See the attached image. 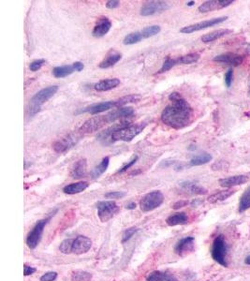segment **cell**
Returning a JSON list of instances; mask_svg holds the SVG:
<instances>
[{
  "label": "cell",
  "instance_id": "9c48e42d",
  "mask_svg": "<svg viewBox=\"0 0 250 281\" xmlns=\"http://www.w3.org/2000/svg\"><path fill=\"white\" fill-rule=\"evenodd\" d=\"M80 136L75 133H70L53 144V149L58 154L66 153L79 141Z\"/></svg>",
  "mask_w": 250,
  "mask_h": 281
},
{
  "label": "cell",
  "instance_id": "603a6c76",
  "mask_svg": "<svg viewBox=\"0 0 250 281\" xmlns=\"http://www.w3.org/2000/svg\"><path fill=\"white\" fill-rule=\"evenodd\" d=\"M181 188L184 190L185 192H188L189 194H193V195H203V194H206L207 193V191L197 185L196 183L194 182H190V181H185V182H182L180 184Z\"/></svg>",
  "mask_w": 250,
  "mask_h": 281
},
{
  "label": "cell",
  "instance_id": "f1b7e54d",
  "mask_svg": "<svg viewBox=\"0 0 250 281\" xmlns=\"http://www.w3.org/2000/svg\"><path fill=\"white\" fill-rule=\"evenodd\" d=\"M146 281H178L172 275L161 272V271H155L151 273Z\"/></svg>",
  "mask_w": 250,
  "mask_h": 281
},
{
  "label": "cell",
  "instance_id": "f546056e",
  "mask_svg": "<svg viewBox=\"0 0 250 281\" xmlns=\"http://www.w3.org/2000/svg\"><path fill=\"white\" fill-rule=\"evenodd\" d=\"M109 163H110V158L105 157L98 166H96L93 169V171L91 172V178H100L107 171V169L109 167Z\"/></svg>",
  "mask_w": 250,
  "mask_h": 281
},
{
  "label": "cell",
  "instance_id": "6da1fadb",
  "mask_svg": "<svg viewBox=\"0 0 250 281\" xmlns=\"http://www.w3.org/2000/svg\"><path fill=\"white\" fill-rule=\"evenodd\" d=\"M171 104L165 107L161 113V121L174 129H182L191 124L194 117L192 107L178 92H172L169 96Z\"/></svg>",
  "mask_w": 250,
  "mask_h": 281
},
{
  "label": "cell",
  "instance_id": "7a4b0ae2",
  "mask_svg": "<svg viewBox=\"0 0 250 281\" xmlns=\"http://www.w3.org/2000/svg\"><path fill=\"white\" fill-rule=\"evenodd\" d=\"M147 126V123H140L136 125H130L125 128H121L115 132L112 135L111 140L112 142L114 141H131L135 137H137Z\"/></svg>",
  "mask_w": 250,
  "mask_h": 281
},
{
  "label": "cell",
  "instance_id": "44dd1931",
  "mask_svg": "<svg viewBox=\"0 0 250 281\" xmlns=\"http://www.w3.org/2000/svg\"><path fill=\"white\" fill-rule=\"evenodd\" d=\"M248 181H249V177L247 176H230L227 178L220 179L218 183L223 188H233V187L246 184Z\"/></svg>",
  "mask_w": 250,
  "mask_h": 281
},
{
  "label": "cell",
  "instance_id": "7dc6e473",
  "mask_svg": "<svg viewBox=\"0 0 250 281\" xmlns=\"http://www.w3.org/2000/svg\"><path fill=\"white\" fill-rule=\"evenodd\" d=\"M36 272V269L34 268V267H31V266H28V265H25L24 266V275L27 277V276H31V275H33L34 273Z\"/></svg>",
  "mask_w": 250,
  "mask_h": 281
},
{
  "label": "cell",
  "instance_id": "ba28073f",
  "mask_svg": "<svg viewBox=\"0 0 250 281\" xmlns=\"http://www.w3.org/2000/svg\"><path fill=\"white\" fill-rule=\"evenodd\" d=\"M170 5L168 2L165 1H149L146 2L145 5L141 8L140 14L142 16H152L156 14H160V13L166 12L169 10Z\"/></svg>",
  "mask_w": 250,
  "mask_h": 281
},
{
  "label": "cell",
  "instance_id": "52a82bcc",
  "mask_svg": "<svg viewBox=\"0 0 250 281\" xmlns=\"http://www.w3.org/2000/svg\"><path fill=\"white\" fill-rule=\"evenodd\" d=\"M109 124L105 115H98L92 118L86 120L79 128L80 133L83 134H90L105 127V125Z\"/></svg>",
  "mask_w": 250,
  "mask_h": 281
},
{
  "label": "cell",
  "instance_id": "484cf974",
  "mask_svg": "<svg viewBox=\"0 0 250 281\" xmlns=\"http://www.w3.org/2000/svg\"><path fill=\"white\" fill-rule=\"evenodd\" d=\"M187 221H188V217L184 212L175 213L166 219V223L171 227L177 226V225H184L187 223Z\"/></svg>",
  "mask_w": 250,
  "mask_h": 281
},
{
  "label": "cell",
  "instance_id": "9a60e30c",
  "mask_svg": "<svg viewBox=\"0 0 250 281\" xmlns=\"http://www.w3.org/2000/svg\"><path fill=\"white\" fill-rule=\"evenodd\" d=\"M234 3L233 0H210L202 3L199 7V12L200 13H209L216 10H220L230 6L231 4Z\"/></svg>",
  "mask_w": 250,
  "mask_h": 281
},
{
  "label": "cell",
  "instance_id": "db71d44e",
  "mask_svg": "<svg viewBox=\"0 0 250 281\" xmlns=\"http://www.w3.org/2000/svg\"><path fill=\"white\" fill-rule=\"evenodd\" d=\"M245 263L248 264V265H250V255L248 256V257L246 258V260H245Z\"/></svg>",
  "mask_w": 250,
  "mask_h": 281
},
{
  "label": "cell",
  "instance_id": "8d00e7d4",
  "mask_svg": "<svg viewBox=\"0 0 250 281\" xmlns=\"http://www.w3.org/2000/svg\"><path fill=\"white\" fill-rule=\"evenodd\" d=\"M161 31V28L159 26H151L145 27L143 30H141L144 39L154 37L158 35V33Z\"/></svg>",
  "mask_w": 250,
  "mask_h": 281
},
{
  "label": "cell",
  "instance_id": "277c9868",
  "mask_svg": "<svg viewBox=\"0 0 250 281\" xmlns=\"http://www.w3.org/2000/svg\"><path fill=\"white\" fill-rule=\"evenodd\" d=\"M164 202V196L159 191L147 193L141 200L140 206L142 211L150 212L158 208Z\"/></svg>",
  "mask_w": 250,
  "mask_h": 281
},
{
  "label": "cell",
  "instance_id": "30bf717a",
  "mask_svg": "<svg viewBox=\"0 0 250 281\" xmlns=\"http://www.w3.org/2000/svg\"><path fill=\"white\" fill-rule=\"evenodd\" d=\"M227 19H228L227 16H223V17H218V18H214V19H210V20H206V21L200 22V23L191 25V26H184L180 30V32L184 33V34H191V33L197 32V31L202 30V29L209 28L211 26L219 25V24L225 22Z\"/></svg>",
  "mask_w": 250,
  "mask_h": 281
},
{
  "label": "cell",
  "instance_id": "9f6ffc18",
  "mask_svg": "<svg viewBox=\"0 0 250 281\" xmlns=\"http://www.w3.org/2000/svg\"><path fill=\"white\" fill-rule=\"evenodd\" d=\"M247 52H248L249 53H250V44H249V45H248V48H247Z\"/></svg>",
  "mask_w": 250,
  "mask_h": 281
},
{
  "label": "cell",
  "instance_id": "7bdbcfd3",
  "mask_svg": "<svg viewBox=\"0 0 250 281\" xmlns=\"http://www.w3.org/2000/svg\"><path fill=\"white\" fill-rule=\"evenodd\" d=\"M138 156H135V157H133V158H132L131 161H129L126 165H124V166L122 167L120 170H118V172H117V174H124V173H126L129 169H131L136 162H137V160H138Z\"/></svg>",
  "mask_w": 250,
  "mask_h": 281
},
{
  "label": "cell",
  "instance_id": "c3c4849f",
  "mask_svg": "<svg viewBox=\"0 0 250 281\" xmlns=\"http://www.w3.org/2000/svg\"><path fill=\"white\" fill-rule=\"evenodd\" d=\"M187 205H188V202H187V201L181 200V201H178L177 203H175V204L173 205V206H172V208L175 209V210H177V209H180V208H182V207H184V206H186Z\"/></svg>",
  "mask_w": 250,
  "mask_h": 281
},
{
  "label": "cell",
  "instance_id": "1f68e13d",
  "mask_svg": "<svg viewBox=\"0 0 250 281\" xmlns=\"http://www.w3.org/2000/svg\"><path fill=\"white\" fill-rule=\"evenodd\" d=\"M211 160H212V156L210 154L201 153L193 157L190 159L189 164H190V166H200V165H203V164L210 162Z\"/></svg>",
  "mask_w": 250,
  "mask_h": 281
},
{
  "label": "cell",
  "instance_id": "d590c367",
  "mask_svg": "<svg viewBox=\"0 0 250 281\" xmlns=\"http://www.w3.org/2000/svg\"><path fill=\"white\" fill-rule=\"evenodd\" d=\"M92 280V274L86 272L77 270L72 272L71 274V281H91Z\"/></svg>",
  "mask_w": 250,
  "mask_h": 281
},
{
  "label": "cell",
  "instance_id": "4fadbf2b",
  "mask_svg": "<svg viewBox=\"0 0 250 281\" xmlns=\"http://www.w3.org/2000/svg\"><path fill=\"white\" fill-rule=\"evenodd\" d=\"M194 246H195L194 237L187 236L177 242L174 247V251L177 255L184 257L194 250Z\"/></svg>",
  "mask_w": 250,
  "mask_h": 281
},
{
  "label": "cell",
  "instance_id": "8992f818",
  "mask_svg": "<svg viewBox=\"0 0 250 281\" xmlns=\"http://www.w3.org/2000/svg\"><path fill=\"white\" fill-rule=\"evenodd\" d=\"M50 219H51V217H48V218H44V219H41L40 221H38L37 224L35 225V227L28 233L27 245L29 248L35 249L38 246V245L40 244V240H41V236H42L44 228Z\"/></svg>",
  "mask_w": 250,
  "mask_h": 281
},
{
  "label": "cell",
  "instance_id": "ffe728a7",
  "mask_svg": "<svg viewBox=\"0 0 250 281\" xmlns=\"http://www.w3.org/2000/svg\"><path fill=\"white\" fill-rule=\"evenodd\" d=\"M87 173V161L85 158L77 160L71 169L70 176L74 179H81L84 177Z\"/></svg>",
  "mask_w": 250,
  "mask_h": 281
},
{
  "label": "cell",
  "instance_id": "11a10c76",
  "mask_svg": "<svg viewBox=\"0 0 250 281\" xmlns=\"http://www.w3.org/2000/svg\"><path fill=\"white\" fill-rule=\"evenodd\" d=\"M194 4H195V1H189V2H187V3H186V5H187V6H189V7L193 6Z\"/></svg>",
  "mask_w": 250,
  "mask_h": 281
},
{
  "label": "cell",
  "instance_id": "8fae6325",
  "mask_svg": "<svg viewBox=\"0 0 250 281\" xmlns=\"http://www.w3.org/2000/svg\"><path fill=\"white\" fill-rule=\"evenodd\" d=\"M58 91L57 86H51L46 88L40 90L37 94H35L31 99V106L40 108L43 103L48 102L53 95Z\"/></svg>",
  "mask_w": 250,
  "mask_h": 281
},
{
  "label": "cell",
  "instance_id": "f35d334b",
  "mask_svg": "<svg viewBox=\"0 0 250 281\" xmlns=\"http://www.w3.org/2000/svg\"><path fill=\"white\" fill-rule=\"evenodd\" d=\"M72 246H73V240L72 239H66L59 246V250L63 254H69L72 252Z\"/></svg>",
  "mask_w": 250,
  "mask_h": 281
},
{
  "label": "cell",
  "instance_id": "bcb514c9",
  "mask_svg": "<svg viewBox=\"0 0 250 281\" xmlns=\"http://www.w3.org/2000/svg\"><path fill=\"white\" fill-rule=\"evenodd\" d=\"M119 6H120V1H117V0H110V1H107L106 3V7L110 10L117 9Z\"/></svg>",
  "mask_w": 250,
  "mask_h": 281
},
{
  "label": "cell",
  "instance_id": "e0dca14e",
  "mask_svg": "<svg viewBox=\"0 0 250 281\" xmlns=\"http://www.w3.org/2000/svg\"><path fill=\"white\" fill-rule=\"evenodd\" d=\"M130 125H131V123H130V122H127V121L121 122V123H118V124H115V125H113L112 127L106 128L105 130L100 132V133L98 134L97 138H98V140H100V141H101L103 144H109L108 140H109V138H110V139L112 138V135H113L115 132H117V130L121 129V128H125V127H127V126H130ZM111 141H112V140H111Z\"/></svg>",
  "mask_w": 250,
  "mask_h": 281
},
{
  "label": "cell",
  "instance_id": "60d3db41",
  "mask_svg": "<svg viewBox=\"0 0 250 281\" xmlns=\"http://www.w3.org/2000/svg\"><path fill=\"white\" fill-rule=\"evenodd\" d=\"M45 63H46V61L44 59H37V60H34L33 62L30 63L29 69L31 71H38Z\"/></svg>",
  "mask_w": 250,
  "mask_h": 281
},
{
  "label": "cell",
  "instance_id": "f907efd6",
  "mask_svg": "<svg viewBox=\"0 0 250 281\" xmlns=\"http://www.w3.org/2000/svg\"><path fill=\"white\" fill-rule=\"evenodd\" d=\"M72 65H73V67H74L76 71H82L83 70V68H84V65L83 64L82 62H80V61L74 62Z\"/></svg>",
  "mask_w": 250,
  "mask_h": 281
},
{
  "label": "cell",
  "instance_id": "6f0895ef",
  "mask_svg": "<svg viewBox=\"0 0 250 281\" xmlns=\"http://www.w3.org/2000/svg\"><path fill=\"white\" fill-rule=\"evenodd\" d=\"M249 96L250 97V84H249Z\"/></svg>",
  "mask_w": 250,
  "mask_h": 281
},
{
  "label": "cell",
  "instance_id": "4316f807",
  "mask_svg": "<svg viewBox=\"0 0 250 281\" xmlns=\"http://www.w3.org/2000/svg\"><path fill=\"white\" fill-rule=\"evenodd\" d=\"M232 33V30L230 29H219V30H216V31H213L211 33H208V34H205L201 37V41L202 42H205V43H208V42H212V41H215L218 38H222V37H225L229 34Z\"/></svg>",
  "mask_w": 250,
  "mask_h": 281
},
{
  "label": "cell",
  "instance_id": "7402d4cb",
  "mask_svg": "<svg viewBox=\"0 0 250 281\" xmlns=\"http://www.w3.org/2000/svg\"><path fill=\"white\" fill-rule=\"evenodd\" d=\"M120 80L117 78H113V79H106V80H101L99 83H97L94 87V88L97 91L100 92H104V91H109V90L114 89L117 88L120 85Z\"/></svg>",
  "mask_w": 250,
  "mask_h": 281
},
{
  "label": "cell",
  "instance_id": "f6af8a7d",
  "mask_svg": "<svg viewBox=\"0 0 250 281\" xmlns=\"http://www.w3.org/2000/svg\"><path fill=\"white\" fill-rule=\"evenodd\" d=\"M126 193L122 192H112L109 193H106V199H121L123 197H125Z\"/></svg>",
  "mask_w": 250,
  "mask_h": 281
},
{
  "label": "cell",
  "instance_id": "3957f363",
  "mask_svg": "<svg viewBox=\"0 0 250 281\" xmlns=\"http://www.w3.org/2000/svg\"><path fill=\"white\" fill-rule=\"evenodd\" d=\"M227 253H228L227 242L225 236L220 234L213 242L211 248V255L217 263H219L224 267H227L228 266Z\"/></svg>",
  "mask_w": 250,
  "mask_h": 281
},
{
  "label": "cell",
  "instance_id": "ac0fdd59",
  "mask_svg": "<svg viewBox=\"0 0 250 281\" xmlns=\"http://www.w3.org/2000/svg\"><path fill=\"white\" fill-rule=\"evenodd\" d=\"M133 115H134V109L132 107H120L117 110L110 112L109 114L105 115V116L108 123H112V122H116L117 120H119L121 118L130 117Z\"/></svg>",
  "mask_w": 250,
  "mask_h": 281
},
{
  "label": "cell",
  "instance_id": "f5cc1de1",
  "mask_svg": "<svg viewBox=\"0 0 250 281\" xmlns=\"http://www.w3.org/2000/svg\"><path fill=\"white\" fill-rule=\"evenodd\" d=\"M136 207H137V205H136V204H135L134 202H132V203H130V204L126 205V208L129 209V210H133V209H135Z\"/></svg>",
  "mask_w": 250,
  "mask_h": 281
},
{
  "label": "cell",
  "instance_id": "e575fe53",
  "mask_svg": "<svg viewBox=\"0 0 250 281\" xmlns=\"http://www.w3.org/2000/svg\"><path fill=\"white\" fill-rule=\"evenodd\" d=\"M142 39H144L142 32H141V31H137V32H133V33H131V34L127 35V36L124 38L123 43H124L125 45H132V44H135V43L140 42Z\"/></svg>",
  "mask_w": 250,
  "mask_h": 281
},
{
  "label": "cell",
  "instance_id": "5bb4252c",
  "mask_svg": "<svg viewBox=\"0 0 250 281\" xmlns=\"http://www.w3.org/2000/svg\"><path fill=\"white\" fill-rule=\"evenodd\" d=\"M92 246V241L86 236L79 235L73 240L72 253L76 255H81L86 253Z\"/></svg>",
  "mask_w": 250,
  "mask_h": 281
},
{
  "label": "cell",
  "instance_id": "b9f144b4",
  "mask_svg": "<svg viewBox=\"0 0 250 281\" xmlns=\"http://www.w3.org/2000/svg\"><path fill=\"white\" fill-rule=\"evenodd\" d=\"M233 81V70L231 68L225 74V84L227 88H231Z\"/></svg>",
  "mask_w": 250,
  "mask_h": 281
},
{
  "label": "cell",
  "instance_id": "d4e9b609",
  "mask_svg": "<svg viewBox=\"0 0 250 281\" xmlns=\"http://www.w3.org/2000/svg\"><path fill=\"white\" fill-rule=\"evenodd\" d=\"M88 187H89L88 182L82 181V182H78V183H73V184L67 185L63 189V192L66 194L73 195V194H78L81 192H84Z\"/></svg>",
  "mask_w": 250,
  "mask_h": 281
},
{
  "label": "cell",
  "instance_id": "cb8c5ba5",
  "mask_svg": "<svg viewBox=\"0 0 250 281\" xmlns=\"http://www.w3.org/2000/svg\"><path fill=\"white\" fill-rule=\"evenodd\" d=\"M122 58V54L119 53L117 52H111L100 63L99 67L100 69H109L113 66L118 63L119 61Z\"/></svg>",
  "mask_w": 250,
  "mask_h": 281
},
{
  "label": "cell",
  "instance_id": "74e56055",
  "mask_svg": "<svg viewBox=\"0 0 250 281\" xmlns=\"http://www.w3.org/2000/svg\"><path fill=\"white\" fill-rule=\"evenodd\" d=\"M176 65H177V63H176V59H173V58H171L170 56H168L167 59L164 61L162 67L160 68V70H158L157 74L164 73V72H166V71L171 70V69H172L174 66H176Z\"/></svg>",
  "mask_w": 250,
  "mask_h": 281
},
{
  "label": "cell",
  "instance_id": "d6986e66",
  "mask_svg": "<svg viewBox=\"0 0 250 281\" xmlns=\"http://www.w3.org/2000/svg\"><path fill=\"white\" fill-rule=\"evenodd\" d=\"M111 27H112V23L107 17L100 18L96 26H94L92 31L93 36L96 38H101L105 36L106 34L110 31Z\"/></svg>",
  "mask_w": 250,
  "mask_h": 281
},
{
  "label": "cell",
  "instance_id": "836d02e7",
  "mask_svg": "<svg viewBox=\"0 0 250 281\" xmlns=\"http://www.w3.org/2000/svg\"><path fill=\"white\" fill-rule=\"evenodd\" d=\"M200 59V54L199 53H188L183 56H180L176 58V63L177 65H189L196 63Z\"/></svg>",
  "mask_w": 250,
  "mask_h": 281
},
{
  "label": "cell",
  "instance_id": "83f0119b",
  "mask_svg": "<svg viewBox=\"0 0 250 281\" xmlns=\"http://www.w3.org/2000/svg\"><path fill=\"white\" fill-rule=\"evenodd\" d=\"M235 193V191L233 190H227V191H221V192H217L213 195H211L210 197L207 199L208 202L211 204H216L218 202H223L225 200L229 199L232 195H233Z\"/></svg>",
  "mask_w": 250,
  "mask_h": 281
},
{
  "label": "cell",
  "instance_id": "816d5d0a",
  "mask_svg": "<svg viewBox=\"0 0 250 281\" xmlns=\"http://www.w3.org/2000/svg\"><path fill=\"white\" fill-rule=\"evenodd\" d=\"M202 203H203V201L196 199V200H194V201L191 203V205H192V207H197V206H200V205H201Z\"/></svg>",
  "mask_w": 250,
  "mask_h": 281
},
{
  "label": "cell",
  "instance_id": "2e32d148",
  "mask_svg": "<svg viewBox=\"0 0 250 281\" xmlns=\"http://www.w3.org/2000/svg\"><path fill=\"white\" fill-rule=\"evenodd\" d=\"M215 62L218 63H223V64L233 65L238 67L243 63L244 61V56L241 54H237L233 53H226L219 55H217L213 59Z\"/></svg>",
  "mask_w": 250,
  "mask_h": 281
},
{
  "label": "cell",
  "instance_id": "4dcf8cb0",
  "mask_svg": "<svg viewBox=\"0 0 250 281\" xmlns=\"http://www.w3.org/2000/svg\"><path fill=\"white\" fill-rule=\"evenodd\" d=\"M75 71L73 65H67L61 67H55L53 70V76L55 78H64L69 76Z\"/></svg>",
  "mask_w": 250,
  "mask_h": 281
},
{
  "label": "cell",
  "instance_id": "681fc988",
  "mask_svg": "<svg viewBox=\"0 0 250 281\" xmlns=\"http://www.w3.org/2000/svg\"><path fill=\"white\" fill-rule=\"evenodd\" d=\"M226 167H228V164H227L226 162H224V161H217V163H215V164L213 165V169H214V170H220V169H224V168H226Z\"/></svg>",
  "mask_w": 250,
  "mask_h": 281
},
{
  "label": "cell",
  "instance_id": "5b68a950",
  "mask_svg": "<svg viewBox=\"0 0 250 281\" xmlns=\"http://www.w3.org/2000/svg\"><path fill=\"white\" fill-rule=\"evenodd\" d=\"M98 216L101 222H107L119 212V206L114 201H103L97 204Z\"/></svg>",
  "mask_w": 250,
  "mask_h": 281
},
{
  "label": "cell",
  "instance_id": "ab89813d",
  "mask_svg": "<svg viewBox=\"0 0 250 281\" xmlns=\"http://www.w3.org/2000/svg\"><path fill=\"white\" fill-rule=\"evenodd\" d=\"M137 231H138V228H136V227H132V228L128 229V230L124 232V234H123V240H122V242H123V243L128 242Z\"/></svg>",
  "mask_w": 250,
  "mask_h": 281
},
{
  "label": "cell",
  "instance_id": "d6a6232c",
  "mask_svg": "<svg viewBox=\"0 0 250 281\" xmlns=\"http://www.w3.org/2000/svg\"><path fill=\"white\" fill-rule=\"evenodd\" d=\"M250 208V186L243 193L239 202V212H245Z\"/></svg>",
  "mask_w": 250,
  "mask_h": 281
},
{
  "label": "cell",
  "instance_id": "7c38bea8",
  "mask_svg": "<svg viewBox=\"0 0 250 281\" xmlns=\"http://www.w3.org/2000/svg\"><path fill=\"white\" fill-rule=\"evenodd\" d=\"M120 102L118 100L116 101H110V102H104V103H97V104H93L91 106H88L86 108H84L83 110H82V113H89L91 115H98L100 113L106 112L110 109L113 108H120Z\"/></svg>",
  "mask_w": 250,
  "mask_h": 281
},
{
  "label": "cell",
  "instance_id": "ee69618b",
  "mask_svg": "<svg viewBox=\"0 0 250 281\" xmlns=\"http://www.w3.org/2000/svg\"><path fill=\"white\" fill-rule=\"evenodd\" d=\"M57 279L56 272H48L40 277V281H54Z\"/></svg>",
  "mask_w": 250,
  "mask_h": 281
}]
</instances>
